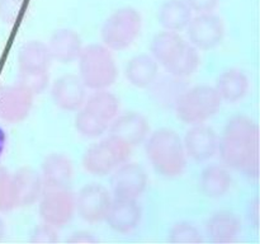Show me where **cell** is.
I'll return each instance as SVG.
<instances>
[{
    "label": "cell",
    "instance_id": "obj_1",
    "mask_svg": "<svg viewBox=\"0 0 260 244\" xmlns=\"http://www.w3.org/2000/svg\"><path fill=\"white\" fill-rule=\"evenodd\" d=\"M223 165L244 173L250 179L259 174V127L245 114L233 116L218 139V150Z\"/></svg>",
    "mask_w": 260,
    "mask_h": 244
},
{
    "label": "cell",
    "instance_id": "obj_2",
    "mask_svg": "<svg viewBox=\"0 0 260 244\" xmlns=\"http://www.w3.org/2000/svg\"><path fill=\"white\" fill-rule=\"evenodd\" d=\"M145 141L147 159L157 174L165 178H175L183 174L188 157L183 140L174 130L162 127L152 132Z\"/></svg>",
    "mask_w": 260,
    "mask_h": 244
},
{
    "label": "cell",
    "instance_id": "obj_3",
    "mask_svg": "<svg viewBox=\"0 0 260 244\" xmlns=\"http://www.w3.org/2000/svg\"><path fill=\"white\" fill-rule=\"evenodd\" d=\"M79 61V78L91 90L108 89L118 76V68L111 50L104 45H88L83 47Z\"/></svg>",
    "mask_w": 260,
    "mask_h": 244
},
{
    "label": "cell",
    "instance_id": "obj_4",
    "mask_svg": "<svg viewBox=\"0 0 260 244\" xmlns=\"http://www.w3.org/2000/svg\"><path fill=\"white\" fill-rule=\"evenodd\" d=\"M222 99L215 86L196 85L185 89L174 103L175 114L187 125L203 124L221 108Z\"/></svg>",
    "mask_w": 260,
    "mask_h": 244
},
{
    "label": "cell",
    "instance_id": "obj_5",
    "mask_svg": "<svg viewBox=\"0 0 260 244\" xmlns=\"http://www.w3.org/2000/svg\"><path fill=\"white\" fill-rule=\"evenodd\" d=\"M132 147L113 135L90 145L83 155V167L89 174L104 177L128 162Z\"/></svg>",
    "mask_w": 260,
    "mask_h": 244
},
{
    "label": "cell",
    "instance_id": "obj_6",
    "mask_svg": "<svg viewBox=\"0 0 260 244\" xmlns=\"http://www.w3.org/2000/svg\"><path fill=\"white\" fill-rule=\"evenodd\" d=\"M141 27V14L135 8H119L102 25L101 37L103 45L111 51L127 50L140 36Z\"/></svg>",
    "mask_w": 260,
    "mask_h": 244
},
{
    "label": "cell",
    "instance_id": "obj_7",
    "mask_svg": "<svg viewBox=\"0 0 260 244\" xmlns=\"http://www.w3.org/2000/svg\"><path fill=\"white\" fill-rule=\"evenodd\" d=\"M38 211L43 223L60 229L73 220L76 212L75 195L69 186L43 185L38 200Z\"/></svg>",
    "mask_w": 260,
    "mask_h": 244
},
{
    "label": "cell",
    "instance_id": "obj_8",
    "mask_svg": "<svg viewBox=\"0 0 260 244\" xmlns=\"http://www.w3.org/2000/svg\"><path fill=\"white\" fill-rule=\"evenodd\" d=\"M185 30L190 45L198 51L213 50L221 45L225 37V24L213 13H201L192 17Z\"/></svg>",
    "mask_w": 260,
    "mask_h": 244
},
{
    "label": "cell",
    "instance_id": "obj_9",
    "mask_svg": "<svg viewBox=\"0 0 260 244\" xmlns=\"http://www.w3.org/2000/svg\"><path fill=\"white\" fill-rule=\"evenodd\" d=\"M112 200L111 192L104 186L90 183L84 186L75 196V207L78 215L86 223H102L106 220Z\"/></svg>",
    "mask_w": 260,
    "mask_h": 244
},
{
    "label": "cell",
    "instance_id": "obj_10",
    "mask_svg": "<svg viewBox=\"0 0 260 244\" xmlns=\"http://www.w3.org/2000/svg\"><path fill=\"white\" fill-rule=\"evenodd\" d=\"M112 173L111 188L113 197L137 200L146 191L149 183L147 173L137 163L126 162Z\"/></svg>",
    "mask_w": 260,
    "mask_h": 244
},
{
    "label": "cell",
    "instance_id": "obj_11",
    "mask_svg": "<svg viewBox=\"0 0 260 244\" xmlns=\"http://www.w3.org/2000/svg\"><path fill=\"white\" fill-rule=\"evenodd\" d=\"M35 94L20 84L0 88V119L8 124L24 121L33 107Z\"/></svg>",
    "mask_w": 260,
    "mask_h": 244
},
{
    "label": "cell",
    "instance_id": "obj_12",
    "mask_svg": "<svg viewBox=\"0 0 260 244\" xmlns=\"http://www.w3.org/2000/svg\"><path fill=\"white\" fill-rule=\"evenodd\" d=\"M185 154L196 162L211 159L218 150V135L205 124L192 125L183 139Z\"/></svg>",
    "mask_w": 260,
    "mask_h": 244
},
{
    "label": "cell",
    "instance_id": "obj_13",
    "mask_svg": "<svg viewBox=\"0 0 260 244\" xmlns=\"http://www.w3.org/2000/svg\"><path fill=\"white\" fill-rule=\"evenodd\" d=\"M51 97L56 107L66 112H76L86 99V86L79 75L66 74L53 81Z\"/></svg>",
    "mask_w": 260,
    "mask_h": 244
},
{
    "label": "cell",
    "instance_id": "obj_14",
    "mask_svg": "<svg viewBox=\"0 0 260 244\" xmlns=\"http://www.w3.org/2000/svg\"><path fill=\"white\" fill-rule=\"evenodd\" d=\"M150 126L147 119L137 112L117 116L108 127L109 135L118 137L134 149L145 141L149 136Z\"/></svg>",
    "mask_w": 260,
    "mask_h": 244
},
{
    "label": "cell",
    "instance_id": "obj_15",
    "mask_svg": "<svg viewBox=\"0 0 260 244\" xmlns=\"http://www.w3.org/2000/svg\"><path fill=\"white\" fill-rule=\"evenodd\" d=\"M141 218L142 210L137 200L113 197L104 221L116 233L128 234L139 226Z\"/></svg>",
    "mask_w": 260,
    "mask_h": 244
},
{
    "label": "cell",
    "instance_id": "obj_16",
    "mask_svg": "<svg viewBox=\"0 0 260 244\" xmlns=\"http://www.w3.org/2000/svg\"><path fill=\"white\" fill-rule=\"evenodd\" d=\"M189 43L179 35V32L162 30L152 38L150 51L157 64L164 66L165 70L174 65Z\"/></svg>",
    "mask_w": 260,
    "mask_h": 244
},
{
    "label": "cell",
    "instance_id": "obj_17",
    "mask_svg": "<svg viewBox=\"0 0 260 244\" xmlns=\"http://www.w3.org/2000/svg\"><path fill=\"white\" fill-rule=\"evenodd\" d=\"M12 174L17 207H28L38 202L43 190L40 173L32 167H20Z\"/></svg>",
    "mask_w": 260,
    "mask_h": 244
},
{
    "label": "cell",
    "instance_id": "obj_18",
    "mask_svg": "<svg viewBox=\"0 0 260 244\" xmlns=\"http://www.w3.org/2000/svg\"><path fill=\"white\" fill-rule=\"evenodd\" d=\"M47 47L52 60L61 64H71L78 60L84 46L78 32L70 28H61L52 33Z\"/></svg>",
    "mask_w": 260,
    "mask_h": 244
},
{
    "label": "cell",
    "instance_id": "obj_19",
    "mask_svg": "<svg viewBox=\"0 0 260 244\" xmlns=\"http://www.w3.org/2000/svg\"><path fill=\"white\" fill-rule=\"evenodd\" d=\"M206 228L213 243L228 244L235 241L240 235L241 221L231 211L221 210L208 219Z\"/></svg>",
    "mask_w": 260,
    "mask_h": 244
},
{
    "label": "cell",
    "instance_id": "obj_20",
    "mask_svg": "<svg viewBox=\"0 0 260 244\" xmlns=\"http://www.w3.org/2000/svg\"><path fill=\"white\" fill-rule=\"evenodd\" d=\"M41 177L43 185L69 186L74 177V165L70 158L62 152H51L46 155L41 165Z\"/></svg>",
    "mask_w": 260,
    "mask_h": 244
},
{
    "label": "cell",
    "instance_id": "obj_21",
    "mask_svg": "<svg viewBox=\"0 0 260 244\" xmlns=\"http://www.w3.org/2000/svg\"><path fill=\"white\" fill-rule=\"evenodd\" d=\"M124 75L127 81L135 88H149L155 83L159 75V64L151 55L141 53L128 61Z\"/></svg>",
    "mask_w": 260,
    "mask_h": 244
},
{
    "label": "cell",
    "instance_id": "obj_22",
    "mask_svg": "<svg viewBox=\"0 0 260 244\" xmlns=\"http://www.w3.org/2000/svg\"><path fill=\"white\" fill-rule=\"evenodd\" d=\"M249 78L241 69L231 68L221 73L216 80V90L222 101L235 103L241 101L249 92Z\"/></svg>",
    "mask_w": 260,
    "mask_h": 244
},
{
    "label": "cell",
    "instance_id": "obj_23",
    "mask_svg": "<svg viewBox=\"0 0 260 244\" xmlns=\"http://www.w3.org/2000/svg\"><path fill=\"white\" fill-rule=\"evenodd\" d=\"M119 99L107 89L94 90V93L85 99L81 108L85 109L95 118L103 124L111 125V122L118 116L119 113Z\"/></svg>",
    "mask_w": 260,
    "mask_h": 244
},
{
    "label": "cell",
    "instance_id": "obj_24",
    "mask_svg": "<svg viewBox=\"0 0 260 244\" xmlns=\"http://www.w3.org/2000/svg\"><path fill=\"white\" fill-rule=\"evenodd\" d=\"M233 185L230 170L225 165L212 164L202 170L200 186L203 195L210 198L223 197Z\"/></svg>",
    "mask_w": 260,
    "mask_h": 244
},
{
    "label": "cell",
    "instance_id": "obj_25",
    "mask_svg": "<svg viewBox=\"0 0 260 244\" xmlns=\"http://www.w3.org/2000/svg\"><path fill=\"white\" fill-rule=\"evenodd\" d=\"M50 51L42 41H28L18 53L19 71H48L51 65Z\"/></svg>",
    "mask_w": 260,
    "mask_h": 244
},
{
    "label": "cell",
    "instance_id": "obj_26",
    "mask_svg": "<svg viewBox=\"0 0 260 244\" xmlns=\"http://www.w3.org/2000/svg\"><path fill=\"white\" fill-rule=\"evenodd\" d=\"M193 12L184 0H165L159 9V23L165 30L182 32L189 24Z\"/></svg>",
    "mask_w": 260,
    "mask_h": 244
},
{
    "label": "cell",
    "instance_id": "obj_27",
    "mask_svg": "<svg viewBox=\"0 0 260 244\" xmlns=\"http://www.w3.org/2000/svg\"><path fill=\"white\" fill-rule=\"evenodd\" d=\"M200 64L201 57L198 50L189 43L183 55L179 57V60L174 65L170 66L167 71L169 73V75L174 76V78L187 79L197 71V69L200 68Z\"/></svg>",
    "mask_w": 260,
    "mask_h": 244
},
{
    "label": "cell",
    "instance_id": "obj_28",
    "mask_svg": "<svg viewBox=\"0 0 260 244\" xmlns=\"http://www.w3.org/2000/svg\"><path fill=\"white\" fill-rule=\"evenodd\" d=\"M76 112L78 113L74 119V124H75L76 131L81 136L86 137V139H96V137L106 134V131H108V125L99 121L98 118H95L93 114L86 112L84 108H80Z\"/></svg>",
    "mask_w": 260,
    "mask_h": 244
},
{
    "label": "cell",
    "instance_id": "obj_29",
    "mask_svg": "<svg viewBox=\"0 0 260 244\" xmlns=\"http://www.w3.org/2000/svg\"><path fill=\"white\" fill-rule=\"evenodd\" d=\"M169 241L173 244H200L203 241V238L194 224L178 221L170 229Z\"/></svg>",
    "mask_w": 260,
    "mask_h": 244
},
{
    "label": "cell",
    "instance_id": "obj_30",
    "mask_svg": "<svg viewBox=\"0 0 260 244\" xmlns=\"http://www.w3.org/2000/svg\"><path fill=\"white\" fill-rule=\"evenodd\" d=\"M17 208L13 185V174L0 165V212H9Z\"/></svg>",
    "mask_w": 260,
    "mask_h": 244
},
{
    "label": "cell",
    "instance_id": "obj_31",
    "mask_svg": "<svg viewBox=\"0 0 260 244\" xmlns=\"http://www.w3.org/2000/svg\"><path fill=\"white\" fill-rule=\"evenodd\" d=\"M50 83L48 71H19L18 84L24 86L35 96L42 94Z\"/></svg>",
    "mask_w": 260,
    "mask_h": 244
},
{
    "label": "cell",
    "instance_id": "obj_32",
    "mask_svg": "<svg viewBox=\"0 0 260 244\" xmlns=\"http://www.w3.org/2000/svg\"><path fill=\"white\" fill-rule=\"evenodd\" d=\"M24 0H0V20L13 25L19 20L23 13Z\"/></svg>",
    "mask_w": 260,
    "mask_h": 244
},
{
    "label": "cell",
    "instance_id": "obj_33",
    "mask_svg": "<svg viewBox=\"0 0 260 244\" xmlns=\"http://www.w3.org/2000/svg\"><path fill=\"white\" fill-rule=\"evenodd\" d=\"M57 230V228L42 221L33 228L29 241L33 244H55L58 241Z\"/></svg>",
    "mask_w": 260,
    "mask_h": 244
},
{
    "label": "cell",
    "instance_id": "obj_34",
    "mask_svg": "<svg viewBox=\"0 0 260 244\" xmlns=\"http://www.w3.org/2000/svg\"><path fill=\"white\" fill-rule=\"evenodd\" d=\"M193 13H212L217 8L220 0H184Z\"/></svg>",
    "mask_w": 260,
    "mask_h": 244
},
{
    "label": "cell",
    "instance_id": "obj_35",
    "mask_svg": "<svg viewBox=\"0 0 260 244\" xmlns=\"http://www.w3.org/2000/svg\"><path fill=\"white\" fill-rule=\"evenodd\" d=\"M66 243L70 244H94L98 243V239L90 233V231L85 230H79L75 233L70 234L68 239H66Z\"/></svg>",
    "mask_w": 260,
    "mask_h": 244
},
{
    "label": "cell",
    "instance_id": "obj_36",
    "mask_svg": "<svg viewBox=\"0 0 260 244\" xmlns=\"http://www.w3.org/2000/svg\"><path fill=\"white\" fill-rule=\"evenodd\" d=\"M248 216H249V221H250L255 228H258L259 226V198L258 197H254V200L250 201V203H249Z\"/></svg>",
    "mask_w": 260,
    "mask_h": 244
},
{
    "label": "cell",
    "instance_id": "obj_37",
    "mask_svg": "<svg viewBox=\"0 0 260 244\" xmlns=\"http://www.w3.org/2000/svg\"><path fill=\"white\" fill-rule=\"evenodd\" d=\"M4 235H5V224H4V220L0 218V241L3 240Z\"/></svg>",
    "mask_w": 260,
    "mask_h": 244
},
{
    "label": "cell",
    "instance_id": "obj_38",
    "mask_svg": "<svg viewBox=\"0 0 260 244\" xmlns=\"http://www.w3.org/2000/svg\"><path fill=\"white\" fill-rule=\"evenodd\" d=\"M4 142H5V137H4V132L0 130V154H2L3 149H4Z\"/></svg>",
    "mask_w": 260,
    "mask_h": 244
}]
</instances>
